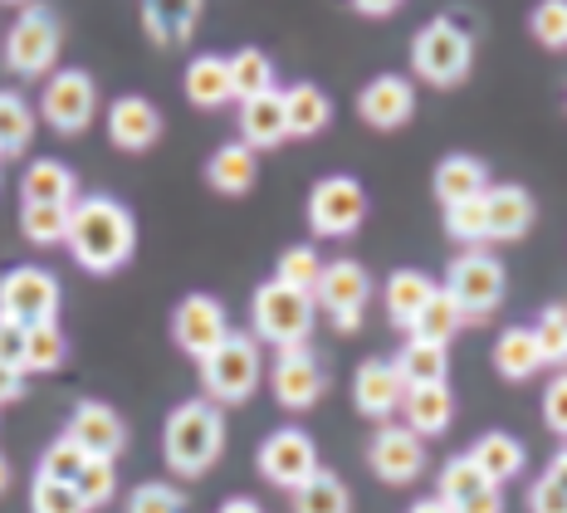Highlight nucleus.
<instances>
[{
	"label": "nucleus",
	"instance_id": "nucleus-52",
	"mask_svg": "<svg viewBox=\"0 0 567 513\" xmlns=\"http://www.w3.org/2000/svg\"><path fill=\"white\" fill-rule=\"evenodd\" d=\"M451 513H504V494H499V484L484 489L480 499H470V504H460V509H451Z\"/></svg>",
	"mask_w": 567,
	"mask_h": 513
},
{
	"label": "nucleus",
	"instance_id": "nucleus-43",
	"mask_svg": "<svg viewBox=\"0 0 567 513\" xmlns=\"http://www.w3.org/2000/svg\"><path fill=\"white\" fill-rule=\"evenodd\" d=\"M528 30L543 50H567V0H538L534 16H528Z\"/></svg>",
	"mask_w": 567,
	"mask_h": 513
},
{
	"label": "nucleus",
	"instance_id": "nucleus-9",
	"mask_svg": "<svg viewBox=\"0 0 567 513\" xmlns=\"http://www.w3.org/2000/svg\"><path fill=\"white\" fill-rule=\"evenodd\" d=\"M99 113V83L89 69H54L40 93V117L59 137H79Z\"/></svg>",
	"mask_w": 567,
	"mask_h": 513
},
{
	"label": "nucleus",
	"instance_id": "nucleus-18",
	"mask_svg": "<svg viewBox=\"0 0 567 513\" xmlns=\"http://www.w3.org/2000/svg\"><path fill=\"white\" fill-rule=\"evenodd\" d=\"M162 137V113L142 93H123L109 103V142L117 152H147Z\"/></svg>",
	"mask_w": 567,
	"mask_h": 513
},
{
	"label": "nucleus",
	"instance_id": "nucleus-35",
	"mask_svg": "<svg viewBox=\"0 0 567 513\" xmlns=\"http://www.w3.org/2000/svg\"><path fill=\"white\" fill-rule=\"evenodd\" d=\"M69 357V338L59 332V324H34L25 328V362L20 372L25 377H44V372H59Z\"/></svg>",
	"mask_w": 567,
	"mask_h": 513
},
{
	"label": "nucleus",
	"instance_id": "nucleus-41",
	"mask_svg": "<svg viewBox=\"0 0 567 513\" xmlns=\"http://www.w3.org/2000/svg\"><path fill=\"white\" fill-rule=\"evenodd\" d=\"M318 274H323V259H318V249L313 245H293V249H284V255H279L275 279L289 284V289H299V294H313L318 289Z\"/></svg>",
	"mask_w": 567,
	"mask_h": 513
},
{
	"label": "nucleus",
	"instance_id": "nucleus-27",
	"mask_svg": "<svg viewBox=\"0 0 567 513\" xmlns=\"http://www.w3.org/2000/svg\"><path fill=\"white\" fill-rule=\"evenodd\" d=\"M431 191L441 206H455V201H475L489 191V172H484L480 157H465V152H451L431 176Z\"/></svg>",
	"mask_w": 567,
	"mask_h": 513
},
{
	"label": "nucleus",
	"instance_id": "nucleus-54",
	"mask_svg": "<svg viewBox=\"0 0 567 513\" xmlns=\"http://www.w3.org/2000/svg\"><path fill=\"white\" fill-rule=\"evenodd\" d=\"M543 474H548V480H553V484H558V489H563V494H567V445H563V450H558V455H553V460H548V470H543Z\"/></svg>",
	"mask_w": 567,
	"mask_h": 513
},
{
	"label": "nucleus",
	"instance_id": "nucleus-33",
	"mask_svg": "<svg viewBox=\"0 0 567 513\" xmlns=\"http://www.w3.org/2000/svg\"><path fill=\"white\" fill-rule=\"evenodd\" d=\"M293 513H352V494L333 470L318 464L313 480H303L299 489H293Z\"/></svg>",
	"mask_w": 567,
	"mask_h": 513
},
{
	"label": "nucleus",
	"instance_id": "nucleus-56",
	"mask_svg": "<svg viewBox=\"0 0 567 513\" xmlns=\"http://www.w3.org/2000/svg\"><path fill=\"white\" fill-rule=\"evenodd\" d=\"M406 513H451V509H445L441 499H416V504H411Z\"/></svg>",
	"mask_w": 567,
	"mask_h": 513
},
{
	"label": "nucleus",
	"instance_id": "nucleus-13",
	"mask_svg": "<svg viewBox=\"0 0 567 513\" xmlns=\"http://www.w3.org/2000/svg\"><path fill=\"white\" fill-rule=\"evenodd\" d=\"M259 474H265L275 489H299L303 480H313L318 474V445L309 431H299V425H284L259 445Z\"/></svg>",
	"mask_w": 567,
	"mask_h": 513
},
{
	"label": "nucleus",
	"instance_id": "nucleus-26",
	"mask_svg": "<svg viewBox=\"0 0 567 513\" xmlns=\"http://www.w3.org/2000/svg\"><path fill=\"white\" fill-rule=\"evenodd\" d=\"M435 289H441V284H435L431 274H421V269H396L392 279H386V289H382V308H386V318H392V328L411 332L416 314H421L425 304H431Z\"/></svg>",
	"mask_w": 567,
	"mask_h": 513
},
{
	"label": "nucleus",
	"instance_id": "nucleus-4",
	"mask_svg": "<svg viewBox=\"0 0 567 513\" xmlns=\"http://www.w3.org/2000/svg\"><path fill=\"white\" fill-rule=\"evenodd\" d=\"M59 44H64V25L44 0H30L6 30V69L20 79H50L59 64Z\"/></svg>",
	"mask_w": 567,
	"mask_h": 513
},
{
	"label": "nucleus",
	"instance_id": "nucleus-20",
	"mask_svg": "<svg viewBox=\"0 0 567 513\" xmlns=\"http://www.w3.org/2000/svg\"><path fill=\"white\" fill-rule=\"evenodd\" d=\"M352 401H358L362 415H372V421H392L401 411V401H406V381H401L396 362H362L358 377H352Z\"/></svg>",
	"mask_w": 567,
	"mask_h": 513
},
{
	"label": "nucleus",
	"instance_id": "nucleus-17",
	"mask_svg": "<svg viewBox=\"0 0 567 513\" xmlns=\"http://www.w3.org/2000/svg\"><path fill=\"white\" fill-rule=\"evenodd\" d=\"M416 113V83L401 74H377L372 83H362L358 93V117L372 127V133H396V127L411 123Z\"/></svg>",
	"mask_w": 567,
	"mask_h": 513
},
{
	"label": "nucleus",
	"instance_id": "nucleus-53",
	"mask_svg": "<svg viewBox=\"0 0 567 513\" xmlns=\"http://www.w3.org/2000/svg\"><path fill=\"white\" fill-rule=\"evenodd\" d=\"M352 6H358L362 16H377V20H382V16H396L401 0H352Z\"/></svg>",
	"mask_w": 567,
	"mask_h": 513
},
{
	"label": "nucleus",
	"instance_id": "nucleus-39",
	"mask_svg": "<svg viewBox=\"0 0 567 513\" xmlns=\"http://www.w3.org/2000/svg\"><path fill=\"white\" fill-rule=\"evenodd\" d=\"M230 89H235V103L240 99H255V93L275 89V59L265 50H235L230 59Z\"/></svg>",
	"mask_w": 567,
	"mask_h": 513
},
{
	"label": "nucleus",
	"instance_id": "nucleus-6",
	"mask_svg": "<svg viewBox=\"0 0 567 513\" xmlns=\"http://www.w3.org/2000/svg\"><path fill=\"white\" fill-rule=\"evenodd\" d=\"M259 387V338L230 332L210 357H200V391L210 406H240Z\"/></svg>",
	"mask_w": 567,
	"mask_h": 513
},
{
	"label": "nucleus",
	"instance_id": "nucleus-28",
	"mask_svg": "<svg viewBox=\"0 0 567 513\" xmlns=\"http://www.w3.org/2000/svg\"><path fill=\"white\" fill-rule=\"evenodd\" d=\"M284 123H289V137L309 142L333 123V103L318 83H293V89H284Z\"/></svg>",
	"mask_w": 567,
	"mask_h": 513
},
{
	"label": "nucleus",
	"instance_id": "nucleus-32",
	"mask_svg": "<svg viewBox=\"0 0 567 513\" xmlns=\"http://www.w3.org/2000/svg\"><path fill=\"white\" fill-rule=\"evenodd\" d=\"M392 362H396V372L406 387H435V381L451 377V357H445V348L441 342H425V338H406Z\"/></svg>",
	"mask_w": 567,
	"mask_h": 513
},
{
	"label": "nucleus",
	"instance_id": "nucleus-7",
	"mask_svg": "<svg viewBox=\"0 0 567 513\" xmlns=\"http://www.w3.org/2000/svg\"><path fill=\"white\" fill-rule=\"evenodd\" d=\"M445 294L460 304V314H465V324H475V318L494 314V308L504 304V289H509V274L494 255H484V249H460V255L445 265Z\"/></svg>",
	"mask_w": 567,
	"mask_h": 513
},
{
	"label": "nucleus",
	"instance_id": "nucleus-44",
	"mask_svg": "<svg viewBox=\"0 0 567 513\" xmlns=\"http://www.w3.org/2000/svg\"><path fill=\"white\" fill-rule=\"evenodd\" d=\"M127 513H186V499L167 480H147L127 494Z\"/></svg>",
	"mask_w": 567,
	"mask_h": 513
},
{
	"label": "nucleus",
	"instance_id": "nucleus-51",
	"mask_svg": "<svg viewBox=\"0 0 567 513\" xmlns=\"http://www.w3.org/2000/svg\"><path fill=\"white\" fill-rule=\"evenodd\" d=\"M20 397H25V372H20V367H6V362H0V406L20 401Z\"/></svg>",
	"mask_w": 567,
	"mask_h": 513
},
{
	"label": "nucleus",
	"instance_id": "nucleus-12",
	"mask_svg": "<svg viewBox=\"0 0 567 513\" xmlns=\"http://www.w3.org/2000/svg\"><path fill=\"white\" fill-rule=\"evenodd\" d=\"M226 338H230V314H226V304H220V298L186 294L182 304H176V314H172V342L186 357H196V362H200V357H210Z\"/></svg>",
	"mask_w": 567,
	"mask_h": 513
},
{
	"label": "nucleus",
	"instance_id": "nucleus-36",
	"mask_svg": "<svg viewBox=\"0 0 567 513\" xmlns=\"http://www.w3.org/2000/svg\"><path fill=\"white\" fill-rule=\"evenodd\" d=\"M484 489H494V480L480 470L470 455H455V460H445V470H441V504L445 509H460V504H470V499H480Z\"/></svg>",
	"mask_w": 567,
	"mask_h": 513
},
{
	"label": "nucleus",
	"instance_id": "nucleus-2",
	"mask_svg": "<svg viewBox=\"0 0 567 513\" xmlns=\"http://www.w3.org/2000/svg\"><path fill=\"white\" fill-rule=\"evenodd\" d=\"M226 455V421H220V406H210L206 397L172 406L167 425H162V460L172 474L196 480L210 464Z\"/></svg>",
	"mask_w": 567,
	"mask_h": 513
},
{
	"label": "nucleus",
	"instance_id": "nucleus-45",
	"mask_svg": "<svg viewBox=\"0 0 567 513\" xmlns=\"http://www.w3.org/2000/svg\"><path fill=\"white\" fill-rule=\"evenodd\" d=\"M445 235L475 249V245L484 240V196H475V201H455V206H445Z\"/></svg>",
	"mask_w": 567,
	"mask_h": 513
},
{
	"label": "nucleus",
	"instance_id": "nucleus-38",
	"mask_svg": "<svg viewBox=\"0 0 567 513\" xmlns=\"http://www.w3.org/2000/svg\"><path fill=\"white\" fill-rule=\"evenodd\" d=\"M69 211H74V206H44V201H25V206H20V235H25L30 245H40V249L64 245Z\"/></svg>",
	"mask_w": 567,
	"mask_h": 513
},
{
	"label": "nucleus",
	"instance_id": "nucleus-24",
	"mask_svg": "<svg viewBox=\"0 0 567 513\" xmlns=\"http://www.w3.org/2000/svg\"><path fill=\"white\" fill-rule=\"evenodd\" d=\"M182 89H186V103L200 113H216L235 103V89H230V64L220 54H196L182 74Z\"/></svg>",
	"mask_w": 567,
	"mask_h": 513
},
{
	"label": "nucleus",
	"instance_id": "nucleus-21",
	"mask_svg": "<svg viewBox=\"0 0 567 513\" xmlns=\"http://www.w3.org/2000/svg\"><path fill=\"white\" fill-rule=\"evenodd\" d=\"M137 6L147 40L162 44V50H182V44H192L206 0H137Z\"/></svg>",
	"mask_w": 567,
	"mask_h": 513
},
{
	"label": "nucleus",
	"instance_id": "nucleus-49",
	"mask_svg": "<svg viewBox=\"0 0 567 513\" xmlns=\"http://www.w3.org/2000/svg\"><path fill=\"white\" fill-rule=\"evenodd\" d=\"M528 513H567V494L548 480V474H543V480L528 489Z\"/></svg>",
	"mask_w": 567,
	"mask_h": 513
},
{
	"label": "nucleus",
	"instance_id": "nucleus-58",
	"mask_svg": "<svg viewBox=\"0 0 567 513\" xmlns=\"http://www.w3.org/2000/svg\"><path fill=\"white\" fill-rule=\"evenodd\" d=\"M0 6H25V0H0Z\"/></svg>",
	"mask_w": 567,
	"mask_h": 513
},
{
	"label": "nucleus",
	"instance_id": "nucleus-19",
	"mask_svg": "<svg viewBox=\"0 0 567 513\" xmlns=\"http://www.w3.org/2000/svg\"><path fill=\"white\" fill-rule=\"evenodd\" d=\"M534 196H528L518 182H504V186H489L484 191V240H524L534 230Z\"/></svg>",
	"mask_w": 567,
	"mask_h": 513
},
{
	"label": "nucleus",
	"instance_id": "nucleus-29",
	"mask_svg": "<svg viewBox=\"0 0 567 513\" xmlns=\"http://www.w3.org/2000/svg\"><path fill=\"white\" fill-rule=\"evenodd\" d=\"M20 201H44V206H74L79 201V176L64 162L40 157L20 176Z\"/></svg>",
	"mask_w": 567,
	"mask_h": 513
},
{
	"label": "nucleus",
	"instance_id": "nucleus-42",
	"mask_svg": "<svg viewBox=\"0 0 567 513\" xmlns=\"http://www.w3.org/2000/svg\"><path fill=\"white\" fill-rule=\"evenodd\" d=\"M30 513H89V504L79 499L74 484L34 474V484H30Z\"/></svg>",
	"mask_w": 567,
	"mask_h": 513
},
{
	"label": "nucleus",
	"instance_id": "nucleus-16",
	"mask_svg": "<svg viewBox=\"0 0 567 513\" xmlns=\"http://www.w3.org/2000/svg\"><path fill=\"white\" fill-rule=\"evenodd\" d=\"M368 464H372L377 480L411 484V480H421L425 474V445H421V435L411 431V425L386 421L382 431L372 435V445H368Z\"/></svg>",
	"mask_w": 567,
	"mask_h": 513
},
{
	"label": "nucleus",
	"instance_id": "nucleus-15",
	"mask_svg": "<svg viewBox=\"0 0 567 513\" xmlns=\"http://www.w3.org/2000/svg\"><path fill=\"white\" fill-rule=\"evenodd\" d=\"M64 435L74 440L89 460H117L127 450V421L109 401H79L74 411H69Z\"/></svg>",
	"mask_w": 567,
	"mask_h": 513
},
{
	"label": "nucleus",
	"instance_id": "nucleus-50",
	"mask_svg": "<svg viewBox=\"0 0 567 513\" xmlns=\"http://www.w3.org/2000/svg\"><path fill=\"white\" fill-rule=\"evenodd\" d=\"M0 362H6V367L25 362V328L10 324V318H0Z\"/></svg>",
	"mask_w": 567,
	"mask_h": 513
},
{
	"label": "nucleus",
	"instance_id": "nucleus-10",
	"mask_svg": "<svg viewBox=\"0 0 567 513\" xmlns=\"http://www.w3.org/2000/svg\"><path fill=\"white\" fill-rule=\"evenodd\" d=\"M59 314V279L44 265H16L0 274V318L20 328L54 324Z\"/></svg>",
	"mask_w": 567,
	"mask_h": 513
},
{
	"label": "nucleus",
	"instance_id": "nucleus-37",
	"mask_svg": "<svg viewBox=\"0 0 567 513\" xmlns=\"http://www.w3.org/2000/svg\"><path fill=\"white\" fill-rule=\"evenodd\" d=\"M34 142V109L20 93L0 89V157H20Z\"/></svg>",
	"mask_w": 567,
	"mask_h": 513
},
{
	"label": "nucleus",
	"instance_id": "nucleus-22",
	"mask_svg": "<svg viewBox=\"0 0 567 513\" xmlns=\"http://www.w3.org/2000/svg\"><path fill=\"white\" fill-rule=\"evenodd\" d=\"M240 142L250 152H275L289 142V123H284V93L265 89L255 99H240Z\"/></svg>",
	"mask_w": 567,
	"mask_h": 513
},
{
	"label": "nucleus",
	"instance_id": "nucleus-25",
	"mask_svg": "<svg viewBox=\"0 0 567 513\" xmlns=\"http://www.w3.org/2000/svg\"><path fill=\"white\" fill-rule=\"evenodd\" d=\"M259 176V152H250L245 142H220L206 162V186L220 196H250Z\"/></svg>",
	"mask_w": 567,
	"mask_h": 513
},
{
	"label": "nucleus",
	"instance_id": "nucleus-30",
	"mask_svg": "<svg viewBox=\"0 0 567 513\" xmlns=\"http://www.w3.org/2000/svg\"><path fill=\"white\" fill-rule=\"evenodd\" d=\"M470 460H475L494 484H509L514 474H524L528 450L518 445V440H514L509 431H484V435L475 440V445H470Z\"/></svg>",
	"mask_w": 567,
	"mask_h": 513
},
{
	"label": "nucleus",
	"instance_id": "nucleus-8",
	"mask_svg": "<svg viewBox=\"0 0 567 513\" xmlns=\"http://www.w3.org/2000/svg\"><path fill=\"white\" fill-rule=\"evenodd\" d=\"M368 220V186L358 176L338 172V176H323L313 191H309V230L323 235V240H348V235L362 230Z\"/></svg>",
	"mask_w": 567,
	"mask_h": 513
},
{
	"label": "nucleus",
	"instance_id": "nucleus-34",
	"mask_svg": "<svg viewBox=\"0 0 567 513\" xmlns=\"http://www.w3.org/2000/svg\"><path fill=\"white\" fill-rule=\"evenodd\" d=\"M465 328V314H460V304L445 289L431 294V304L416 314V324H411L406 338H425V342H441V348H451V338Z\"/></svg>",
	"mask_w": 567,
	"mask_h": 513
},
{
	"label": "nucleus",
	"instance_id": "nucleus-14",
	"mask_svg": "<svg viewBox=\"0 0 567 513\" xmlns=\"http://www.w3.org/2000/svg\"><path fill=\"white\" fill-rule=\"evenodd\" d=\"M323 362L309 342L299 348H279L275 357V372H269V387H275V401L284 411H313L318 397H323Z\"/></svg>",
	"mask_w": 567,
	"mask_h": 513
},
{
	"label": "nucleus",
	"instance_id": "nucleus-23",
	"mask_svg": "<svg viewBox=\"0 0 567 513\" xmlns=\"http://www.w3.org/2000/svg\"><path fill=\"white\" fill-rule=\"evenodd\" d=\"M455 421V391L451 381H435V387H406L401 401V425H411L421 440L425 435H445Z\"/></svg>",
	"mask_w": 567,
	"mask_h": 513
},
{
	"label": "nucleus",
	"instance_id": "nucleus-5",
	"mask_svg": "<svg viewBox=\"0 0 567 513\" xmlns=\"http://www.w3.org/2000/svg\"><path fill=\"white\" fill-rule=\"evenodd\" d=\"M313 308H318L313 294H299V289H289V284L269 279V284H259L250 298V328L269 348H299L313 332Z\"/></svg>",
	"mask_w": 567,
	"mask_h": 513
},
{
	"label": "nucleus",
	"instance_id": "nucleus-40",
	"mask_svg": "<svg viewBox=\"0 0 567 513\" xmlns=\"http://www.w3.org/2000/svg\"><path fill=\"white\" fill-rule=\"evenodd\" d=\"M534 338H538L543 367H558V372H567V304L543 308L538 324H534Z\"/></svg>",
	"mask_w": 567,
	"mask_h": 513
},
{
	"label": "nucleus",
	"instance_id": "nucleus-11",
	"mask_svg": "<svg viewBox=\"0 0 567 513\" xmlns=\"http://www.w3.org/2000/svg\"><path fill=\"white\" fill-rule=\"evenodd\" d=\"M313 304L333 318L338 332H358L362 328V314L372 304V274L358 265V259H333L318 274V289H313Z\"/></svg>",
	"mask_w": 567,
	"mask_h": 513
},
{
	"label": "nucleus",
	"instance_id": "nucleus-31",
	"mask_svg": "<svg viewBox=\"0 0 567 513\" xmlns=\"http://www.w3.org/2000/svg\"><path fill=\"white\" fill-rule=\"evenodd\" d=\"M538 367H543V352H538L534 328H504L494 338V372L504 381H528Z\"/></svg>",
	"mask_w": 567,
	"mask_h": 513
},
{
	"label": "nucleus",
	"instance_id": "nucleus-46",
	"mask_svg": "<svg viewBox=\"0 0 567 513\" xmlns=\"http://www.w3.org/2000/svg\"><path fill=\"white\" fill-rule=\"evenodd\" d=\"M74 489H79V499H84L89 509H103V504H109V499L117 494V470H113V460H89L84 470H79Z\"/></svg>",
	"mask_w": 567,
	"mask_h": 513
},
{
	"label": "nucleus",
	"instance_id": "nucleus-1",
	"mask_svg": "<svg viewBox=\"0 0 567 513\" xmlns=\"http://www.w3.org/2000/svg\"><path fill=\"white\" fill-rule=\"evenodd\" d=\"M69 255L89 274H117L137 249V220L123 201L113 196H84L69 211Z\"/></svg>",
	"mask_w": 567,
	"mask_h": 513
},
{
	"label": "nucleus",
	"instance_id": "nucleus-3",
	"mask_svg": "<svg viewBox=\"0 0 567 513\" xmlns=\"http://www.w3.org/2000/svg\"><path fill=\"white\" fill-rule=\"evenodd\" d=\"M411 69H416L421 83H435V89H455V83L470 79L475 69V34L455 20H425L411 40Z\"/></svg>",
	"mask_w": 567,
	"mask_h": 513
},
{
	"label": "nucleus",
	"instance_id": "nucleus-47",
	"mask_svg": "<svg viewBox=\"0 0 567 513\" xmlns=\"http://www.w3.org/2000/svg\"><path fill=\"white\" fill-rule=\"evenodd\" d=\"M84 464H89V455H84V450H79V445H74V440H69V435H59L54 445H50V450H44V455H40V474H44V480H64V484H74Z\"/></svg>",
	"mask_w": 567,
	"mask_h": 513
},
{
	"label": "nucleus",
	"instance_id": "nucleus-57",
	"mask_svg": "<svg viewBox=\"0 0 567 513\" xmlns=\"http://www.w3.org/2000/svg\"><path fill=\"white\" fill-rule=\"evenodd\" d=\"M6 489H10V460L0 455V494H6Z\"/></svg>",
	"mask_w": 567,
	"mask_h": 513
},
{
	"label": "nucleus",
	"instance_id": "nucleus-55",
	"mask_svg": "<svg viewBox=\"0 0 567 513\" xmlns=\"http://www.w3.org/2000/svg\"><path fill=\"white\" fill-rule=\"evenodd\" d=\"M216 513H265V504H255V499H245V494H235V499H226Z\"/></svg>",
	"mask_w": 567,
	"mask_h": 513
},
{
	"label": "nucleus",
	"instance_id": "nucleus-48",
	"mask_svg": "<svg viewBox=\"0 0 567 513\" xmlns=\"http://www.w3.org/2000/svg\"><path fill=\"white\" fill-rule=\"evenodd\" d=\"M543 425L567 440V372H558L543 391Z\"/></svg>",
	"mask_w": 567,
	"mask_h": 513
}]
</instances>
